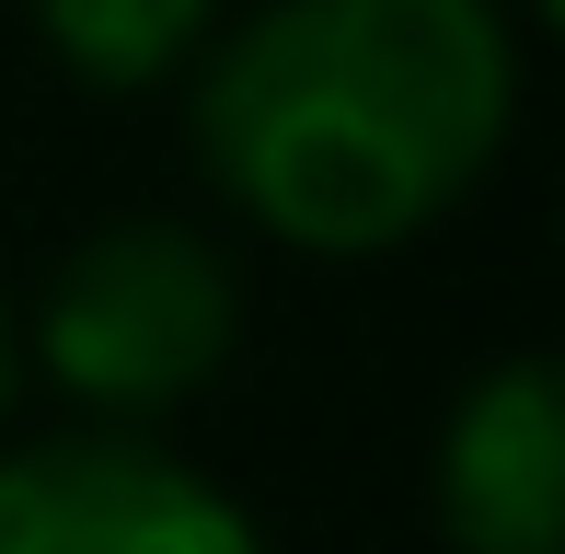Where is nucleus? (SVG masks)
<instances>
[{
  "label": "nucleus",
  "mask_w": 565,
  "mask_h": 554,
  "mask_svg": "<svg viewBox=\"0 0 565 554\" xmlns=\"http://www.w3.org/2000/svg\"><path fill=\"white\" fill-rule=\"evenodd\" d=\"M23 12L82 93H162L220 35V0H23Z\"/></svg>",
  "instance_id": "39448f33"
},
{
  "label": "nucleus",
  "mask_w": 565,
  "mask_h": 554,
  "mask_svg": "<svg viewBox=\"0 0 565 554\" xmlns=\"http://www.w3.org/2000/svg\"><path fill=\"white\" fill-rule=\"evenodd\" d=\"M12 393H23V335H12V300H0V427H12Z\"/></svg>",
  "instance_id": "423d86ee"
},
{
  "label": "nucleus",
  "mask_w": 565,
  "mask_h": 554,
  "mask_svg": "<svg viewBox=\"0 0 565 554\" xmlns=\"http://www.w3.org/2000/svg\"><path fill=\"white\" fill-rule=\"evenodd\" d=\"M531 12H554V0H531Z\"/></svg>",
  "instance_id": "0eeeda50"
},
{
  "label": "nucleus",
  "mask_w": 565,
  "mask_h": 554,
  "mask_svg": "<svg viewBox=\"0 0 565 554\" xmlns=\"http://www.w3.org/2000/svg\"><path fill=\"white\" fill-rule=\"evenodd\" d=\"M520 116L497 0H254L196 46L185 150L300 255H381L473 196Z\"/></svg>",
  "instance_id": "f257e3e1"
},
{
  "label": "nucleus",
  "mask_w": 565,
  "mask_h": 554,
  "mask_svg": "<svg viewBox=\"0 0 565 554\" xmlns=\"http://www.w3.org/2000/svg\"><path fill=\"white\" fill-rule=\"evenodd\" d=\"M0 554H266L196 462L150 450L139 427L0 450Z\"/></svg>",
  "instance_id": "7ed1b4c3"
},
{
  "label": "nucleus",
  "mask_w": 565,
  "mask_h": 554,
  "mask_svg": "<svg viewBox=\"0 0 565 554\" xmlns=\"http://www.w3.org/2000/svg\"><path fill=\"white\" fill-rule=\"evenodd\" d=\"M427 509L450 554H565V393L554 359H497L439 416Z\"/></svg>",
  "instance_id": "20e7f679"
},
{
  "label": "nucleus",
  "mask_w": 565,
  "mask_h": 554,
  "mask_svg": "<svg viewBox=\"0 0 565 554\" xmlns=\"http://www.w3.org/2000/svg\"><path fill=\"white\" fill-rule=\"evenodd\" d=\"M243 277L185 220H105L35 289V370L93 427H150L231 370Z\"/></svg>",
  "instance_id": "f03ea898"
}]
</instances>
